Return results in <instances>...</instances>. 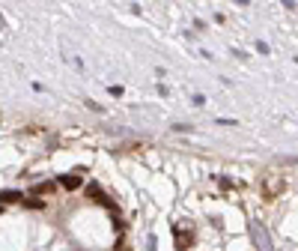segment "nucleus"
Wrapping results in <instances>:
<instances>
[{"instance_id":"nucleus-3","label":"nucleus","mask_w":298,"mask_h":251,"mask_svg":"<svg viewBox=\"0 0 298 251\" xmlns=\"http://www.w3.org/2000/svg\"><path fill=\"white\" fill-rule=\"evenodd\" d=\"M57 186H63L66 192H74V189H81V176H74V173H63L57 179Z\"/></svg>"},{"instance_id":"nucleus-5","label":"nucleus","mask_w":298,"mask_h":251,"mask_svg":"<svg viewBox=\"0 0 298 251\" xmlns=\"http://www.w3.org/2000/svg\"><path fill=\"white\" fill-rule=\"evenodd\" d=\"M250 233H253V242H259V248H269V236H266V230L259 227V224H253Z\"/></svg>"},{"instance_id":"nucleus-7","label":"nucleus","mask_w":298,"mask_h":251,"mask_svg":"<svg viewBox=\"0 0 298 251\" xmlns=\"http://www.w3.org/2000/svg\"><path fill=\"white\" fill-rule=\"evenodd\" d=\"M24 206H27V209H45V200H39V197H24Z\"/></svg>"},{"instance_id":"nucleus-2","label":"nucleus","mask_w":298,"mask_h":251,"mask_svg":"<svg viewBox=\"0 0 298 251\" xmlns=\"http://www.w3.org/2000/svg\"><path fill=\"white\" fill-rule=\"evenodd\" d=\"M21 200H24V192H18V189H3V192H0V203H3V206L21 203Z\"/></svg>"},{"instance_id":"nucleus-4","label":"nucleus","mask_w":298,"mask_h":251,"mask_svg":"<svg viewBox=\"0 0 298 251\" xmlns=\"http://www.w3.org/2000/svg\"><path fill=\"white\" fill-rule=\"evenodd\" d=\"M84 192H87V197H93V200H99V203H104V192H101V186L99 183H90V186H84Z\"/></svg>"},{"instance_id":"nucleus-8","label":"nucleus","mask_w":298,"mask_h":251,"mask_svg":"<svg viewBox=\"0 0 298 251\" xmlns=\"http://www.w3.org/2000/svg\"><path fill=\"white\" fill-rule=\"evenodd\" d=\"M218 186H221V192H230V189H233V183H230L227 176H221V183H218Z\"/></svg>"},{"instance_id":"nucleus-1","label":"nucleus","mask_w":298,"mask_h":251,"mask_svg":"<svg viewBox=\"0 0 298 251\" xmlns=\"http://www.w3.org/2000/svg\"><path fill=\"white\" fill-rule=\"evenodd\" d=\"M283 189H286V179H283V176H274V173L259 176V195H263V200H274V197H280Z\"/></svg>"},{"instance_id":"nucleus-6","label":"nucleus","mask_w":298,"mask_h":251,"mask_svg":"<svg viewBox=\"0 0 298 251\" xmlns=\"http://www.w3.org/2000/svg\"><path fill=\"white\" fill-rule=\"evenodd\" d=\"M191 245V236H182V230L176 227V251H188Z\"/></svg>"}]
</instances>
